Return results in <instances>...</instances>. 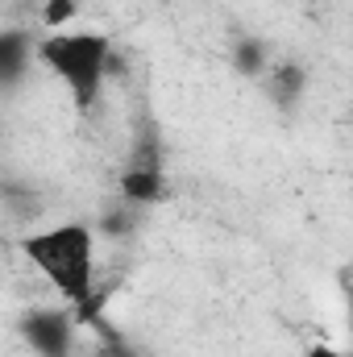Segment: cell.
Returning a JSON list of instances; mask_svg holds the SVG:
<instances>
[{
  "instance_id": "cell-2",
  "label": "cell",
  "mask_w": 353,
  "mask_h": 357,
  "mask_svg": "<svg viewBox=\"0 0 353 357\" xmlns=\"http://www.w3.org/2000/svg\"><path fill=\"white\" fill-rule=\"evenodd\" d=\"M38 63L67 88L80 116H88L104 96L108 63H112V42L108 33L96 29H59L38 38Z\"/></svg>"
},
{
  "instance_id": "cell-7",
  "label": "cell",
  "mask_w": 353,
  "mask_h": 357,
  "mask_svg": "<svg viewBox=\"0 0 353 357\" xmlns=\"http://www.w3.org/2000/svg\"><path fill=\"white\" fill-rule=\"evenodd\" d=\"M233 67H237L246 79H262L266 71H270V50H266V42H241V46H233Z\"/></svg>"
},
{
  "instance_id": "cell-5",
  "label": "cell",
  "mask_w": 353,
  "mask_h": 357,
  "mask_svg": "<svg viewBox=\"0 0 353 357\" xmlns=\"http://www.w3.org/2000/svg\"><path fill=\"white\" fill-rule=\"evenodd\" d=\"M33 59H38V42L25 29L8 25L0 33V75H4V88H17L21 75H25V63H33Z\"/></svg>"
},
{
  "instance_id": "cell-4",
  "label": "cell",
  "mask_w": 353,
  "mask_h": 357,
  "mask_svg": "<svg viewBox=\"0 0 353 357\" xmlns=\"http://www.w3.org/2000/svg\"><path fill=\"white\" fill-rule=\"evenodd\" d=\"M21 337L38 357L75 354V316L63 307H29L21 316Z\"/></svg>"
},
{
  "instance_id": "cell-9",
  "label": "cell",
  "mask_w": 353,
  "mask_h": 357,
  "mask_svg": "<svg viewBox=\"0 0 353 357\" xmlns=\"http://www.w3.org/2000/svg\"><path fill=\"white\" fill-rule=\"evenodd\" d=\"M303 357H353V349H341V345H329V341H316V345H308Z\"/></svg>"
},
{
  "instance_id": "cell-10",
  "label": "cell",
  "mask_w": 353,
  "mask_h": 357,
  "mask_svg": "<svg viewBox=\"0 0 353 357\" xmlns=\"http://www.w3.org/2000/svg\"><path fill=\"white\" fill-rule=\"evenodd\" d=\"M341 295H345V312H350V328H353V262L350 266H341Z\"/></svg>"
},
{
  "instance_id": "cell-3",
  "label": "cell",
  "mask_w": 353,
  "mask_h": 357,
  "mask_svg": "<svg viewBox=\"0 0 353 357\" xmlns=\"http://www.w3.org/2000/svg\"><path fill=\"white\" fill-rule=\"evenodd\" d=\"M167 191V171H163V154L154 146V137L133 142L129 146V162L121 171V199L133 208H150L158 204Z\"/></svg>"
},
{
  "instance_id": "cell-1",
  "label": "cell",
  "mask_w": 353,
  "mask_h": 357,
  "mask_svg": "<svg viewBox=\"0 0 353 357\" xmlns=\"http://www.w3.org/2000/svg\"><path fill=\"white\" fill-rule=\"evenodd\" d=\"M21 254L59 291L67 307H75L80 316H91L96 307V229L91 225L67 220V225L33 229L21 241Z\"/></svg>"
},
{
  "instance_id": "cell-8",
  "label": "cell",
  "mask_w": 353,
  "mask_h": 357,
  "mask_svg": "<svg viewBox=\"0 0 353 357\" xmlns=\"http://www.w3.org/2000/svg\"><path fill=\"white\" fill-rule=\"evenodd\" d=\"M42 25H46V33H59V29H67V21L80 13V0H42Z\"/></svg>"
},
{
  "instance_id": "cell-6",
  "label": "cell",
  "mask_w": 353,
  "mask_h": 357,
  "mask_svg": "<svg viewBox=\"0 0 353 357\" xmlns=\"http://www.w3.org/2000/svg\"><path fill=\"white\" fill-rule=\"evenodd\" d=\"M262 88L278 108H291L303 96V67H295V63H270V71L262 75Z\"/></svg>"
}]
</instances>
